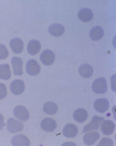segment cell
Returning <instances> with one entry per match:
<instances>
[{"label":"cell","instance_id":"1","mask_svg":"<svg viewBox=\"0 0 116 146\" xmlns=\"http://www.w3.org/2000/svg\"><path fill=\"white\" fill-rule=\"evenodd\" d=\"M107 81L103 77L96 79L92 85V90L97 94H105L107 91Z\"/></svg>","mask_w":116,"mask_h":146},{"label":"cell","instance_id":"2","mask_svg":"<svg viewBox=\"0 0 116 146\" xmlns=\"http://www.w3.org/2000/svg\"><path fill=\"white\" fill-rule=\"evenodd\" d=\"M23 124L19 120L13 118H10L7 121V129L9 133L15 134L19 132L23 131Z\"/></svg>","mask_w":116,"mask_h":146},{"label":"cell","instance_id":"3","mask_svg":"<svg viewBox=\"0 0 116 146\" xmlns=\"http://www.w3.org/2000/svg\"><path fill=\"white\" fill-rule=\"evenodd\" d=\"M104 120V118L101 116H94L91 121L87 125L85 126L83 129V133H86L87 132L98 130L101 125L102 122Z\"/></svg>","mask_w":116,"mask_h":146},{"label":"cell","instance_id":"4","mask_svg":"<svg viewBox=\"0 0 116 146\" xmlns=\"http://www.w3.org/2000/svg\"><path fill=\"white\" fill-rule=\"evenodd\" d=\"M42 63L46 66L52 65L55 60V54L52 50L46 49L42 52L40 56Z\"/></svg>","mask_w":116,"mask_h":146},{"label":"cell","instance_id":"5","mask_svg":"<svg viewBox=\"0 0 116 146\" xmlns=\"http://www.w3.org/2000/svg\"><path fill=\"white\" fill-rule=\"evenodd\" d=\"M13 114L15 117L23 121H26L29 118V113L25 107L19 105L13 110Z\"/></svg>","mask_w":116,"mask_h":146},{"label":"cell","instance_id":"6","mask_svg":"<svg viewBox=\"0 0 116 146\" xmlns=\"http://www.w3.org/2000/svg\"><path fill=\"white\" fill-rule=\"evenodd\" d=\"M26 70L29 75L36 76L40 73L41 68L36 60L31 59L26 63Z\"/></svg>","mask_w":116,"mask_h":146},{"label":"cell","instance_id":"7","mask_svg":"<svg viewBox=\"0 0 116 146\" xmlns=\"http://www.w3.org/2000/svg\"><path fill=\"white\" fill-rule=\"evenodd\" d=\"M11 92L15 95H20L23 94L25 90L24 82L20 79H16L12 81L10 86Z\"/></svg>","mask_w":116,"mask_h":146},{"label":"cell","instance_id":"8","mask_svg":"<svg viewBox=\"0 0 116 146\" xmlns=\"http://www.w3.org/2000/svg\"><path fill=\"white\" fill-rule=\"evenodd\" d=\"M41 127L44 131L51 132L55 131L56 129L57 124V122L53 118H45L41 122Z\"/></svg>","mask_w":116,"mask_h":146},{"label":"cell","instance_id":"9","mask_svg":"<svg viewBox=\"0 0 116 146\" xmlns=\"http://www.w3.org/2000/svg\"><path fill=\"white\" fill-rule=\"evenodd\" d=\"M78 128L73 124L69 123L64 126L63 129V134L65 137L69 138H73L77 136L78 133Z\"/></svg>","mask_w":116,"mask_h":146},{"label":"cell","instance_id":"10","mask_svg":"<svg viewBox=\"0 0 116 146\" xmlns=\"http://www.w3.org/2000/svg\"><path fill=\"white\" fill-rule=\"evenodd\" d=\"M11 144L13 146H29L30 142L28 137L22 134H17L11 139Z\"/></svg>","mask_w":116,"mask_h":146},{"label":"cell","instance_id":"11","mask_svg":"<svg viewBox=\"0 0 116 146\" xmlns=\"http://www.w3.org/2000/svg\"><path fill=\"white\" fill-rule=\"evenodd\" d=\"M11 64L13 68L14 74L17 76H21L23 74V62L19 57L13 56L11 60Z\"/></svg>","mask_w":116,"mask_h":146},{"label":"cell","instance_id":"12","mask_svg":"<svg viewBox=\"0 0 116 146\" xmlns=\"http://www.w3.org/2000/svg\"><path fill=\"white\" fill-rule=\"evenodd\" d=\"M94 107L96 111L99 113H104L108 110L109 102L105 98H100L96 100L94 103Z\"/></svg>","mask_w":116,"mask_h":146},{"label":"cell","instance_id":"13","mask_svg":"<svg viewBox=\"0 0 116 146\" xmlns=\"http://www.w3.org/2000/svg\"><path fill=\"white\" fill-rule=\"evenodd\" d=\"M115 128L116 125L114 122L111 120H104L101 124V131L106 136L112 134Z\"/></svg>","mask_w":116,"mask_h":146},{"label":"cell","instance_id":"14","mask_svg":"<svg viewBox=\"0 0 116 146\" xmlns=\"http://www.w3.org/2000/svg\"><path fill=\"white\" fill-rule=\"evenodd\" d=\"M9 46L12 51L16 54H21L23 50V42L18 38H15L11 40Z\"/></svg>","mask_w":116,"mask_h":146},{"label":"cell","instance_id":"15","mask_svg":"<svg viewBox=\"0 0 116 146\" xmlns=\"http://www.w3.org/2000/svg\"><path fill=\"white\" fill-rule=\"evenodd\" d=\"M48 31L51 35L58 37L64 34L65 29L63 25L59 23H54L51 25L48 28Z\"/></svg>","mask_w":116,"mask_h":146},{"label":"cell","instance_id":"16","mask_svg":"<svg viewBox=\"0 0 116 146\" xmlns=\"http://www.w3.org/2000/svg\"><path fill=\"white\" fill-rule=\"evenodd\" d=\"M78 17L81 21L87 23L92 19L93 17V13L89 9L83 8L79 11Z\"/></svg>","mask_w":116,"mask_h":146},{"label":"cell","instance_id":"17","mask_svg":"<svg viewBox=\"0 0 116 146\" xmlns=\"http://www.w3.org/2000/svg\"><path fill=\"white\" fill-rule=\"evenodd\" d=\"M99 138V133L97 132H91L86 133L84 135L83 141L87 146H92L98 140Z\"/></svg>","mask_w":116,"mask_h":146},{"label":"cell","instance_id":"18","mask_svg":"<svg viewBox=\"0 0 116 146\" xmlns=\"http://www.w3.org/2000/svg\"><path fill=\"white\" fill-rule=\"evenodd\" d=\"M41 48V46L40 42L36 40H31L28 43L27 52L30 55L34 56L39 52Z\"/></svg>","mask_w":116,"mask_h":146},{"label":"cell","instance_id":"19","mask_svg":"<svg viewBox=\"0 0 116 146\" xmlns=\"http://www.w3.org/2000/svg\"><path fill=\"white\" fill-rule=\"evenodd\" d=\"M104 31L103 28L100 26L93 27L90 30L89 36L92 40L97 41L103 38Z\"/></svg>","mask_w":116,"mask_h":146},{"label":"cell","instance_id":"20","mask_svg":"<svg viewBox=\"0 0 116 146\" xmlns=\"http://www.w3.org/2000/svg\"><path fill=\"white\" fill-rule=\"evenodd\" d=\"M93 71V68L89 64H83L79 68V73L81 77L84 78H89L91 77Z\"/></svg>","mask_w":116,"mask_h":146},{"label":"cell","instance_id":"21","mask_svg":"<svg viewBox=\"0 0 116 146\" xmlns=\"http://www.w3.org/2000/svg\"><path fill=\"white\" fill-rule=\"evenodd\" d=\"M74 119L79 123H83L88 118L87 111L84 109L80 108L76 110L73 112Z\"/></svg>","mask_w":116,"mask_h":146},{"label":"cell","instance_id":"22","mask_svg":"<svg viewBox=\"0 0 116 146\" xmlns=\"http://www.w3.org/2000/svg\"><path fill=\"white\" fill-rule=\"evenodd\" d=\"M43 111L46 114L54 115L58 111L57 105L52 102H47L43 105Z\"/></svg>","mask_w":116,"mask_h":146},{"label":"cell","instance_id":"23","mask_svg":"<svg viewBox=\"0 0 116 146\" xmlns=\"http://www.w3.org/2000/svg\"><path fill=\"white\" fill-rule=\"evenodd\" d=\"M11 71L8 64L0 65V79L7 80L11 77Z\"/></svg>","mask_w":116,"mask_h":146},{"label":"cell","instance_id":"24","mask_svg":"<svg viewBox=\"0 0 116 146\" xmlns=\"http://www.w3.org/2000/svg\"><path fill=\"white\" fill-rule=\"evenodd\" d=\"M9 52L7 47L2 44H0V60H5L8 58Z\"/></svg>","mask_w":116,"mask_h":146},{"label":"cell","instance_id":"25","mask_svg":"<svg viewBox=\"0 0 116 146\" xmlns=\"http://www.w3.org/2000/svg\"><path fill=\"white\" fill-rule=\"evenodd\" d=\"M113 141L109 138H103L97 145L98 146H113Z\"/></svg>","mask_w":116,"mask_h":146},{"label":"cell","instance_id":"26","mask_svg":"<svg viewBox=\"0 0 116 146\" xmlns=\"http://www.w3.org/2000/svg\"><path fill=\"white\" fill-rule=\"evenodd\" d=\"M7 95V89L6 85L0 83V100L3 99Z\"/></svg>","mask_w":116,"mask_h":146},{"label":"cell","instance_id":"27","mask_svg":"<svg viewBox=\"0 0 116 146\" xmlns=\"http://www.w3.org/2000/svg\"><path fill=\"white\" fill-rule=\"evenodd\" d=\"M5 125L6 124L4 121V117L2 114L0 113V130H1L4 128V126H5Z\"/></svg>","mask_w":116,"mask_h":146}]
</instances>
